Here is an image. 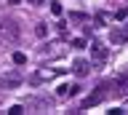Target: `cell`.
<instances>
[{
    "label": "cell",
    "instance_id": "cell-8",
    "mask_svg": "<svg viewBox=\"0 0 128 115\" xmlns=\"http://www.w3.org/2000/svg\"><path fill=\"white\" fill-rule=\"evenodd\" d=\"M78 91H80L78 83H62V86L56 88V96H59V99H67V96H75Z\"/></svg>",
    "mask_w": 128,
    "mask_h": 115
},
{
    "label": "cell",
    "instance_id": "cell-9",
    "mask_svg": "<svg viewBox=\"0 0 128 115\" xmlns=\"http://www.w3.org/2000/svg\"><path fill=\"white\" fill-rule=\"evenodd\" d=\"M110 22H112V16L107 14V11H99V14L94 16V24H96V27H107Z\"/></svg>",
    "mask_w": 128,
    "mask_h": 115
},
{
    "label": "cell",
    "instance_id": "cell-6",
    "mask_svg": "<svg viewBox=\"0 0 128 115\" xmlns=\"http://www.w3.org/2000/svg\"><path fill=\"white\" fill-rule=\"evenodd\" d=\"M110 43L112 46H126L128 43V30L126 27H112L110 30Z\"/></svg>",
    "mask_w": 128,
    "mask_h": 115
},
{
    "label": "cell",
    "instance_id": "cell-7",
    "mask_svg": "<svg viewBox=\"0 0 128 115\" xmlns=\"http://www.w3.org/2000/svg\"><path fill=\"white\" fill-rule=\"evenodd\" d=\"M72 72L78 75V78H86V75L91 72V62H88V59H75V62H72Z\"/></svg>",
    "mask_w": 128,
    "mask_h": 115
},
{
    "label": "cell",
    "instance_id": "cell-1",
    "mask_svg": "<svg viewBox=\"0 0 128 115\" xmlns=\"http://www.w3.org/2000/svg\"><path fill=\"white\" fill-rule=\"evenodd\" d=\"M0 40L19 43V40H22V24L14 22V19H3V22H0Z\"/></svg>",
    "mask_w": 128,
    "mask_h": 115
},
{
    "label": "cell",
    "instance_id": "cell-5",
    "mask_svg": "<svg viewBox=\"0 0 128 115\" xmlns=\"http://www.w3.org/2000/svg\"><path fill=\"white\" fill-rule=\"evenodd\" d=\"M56 72H59V70H48V67H40L38 72L30 78V83H32V86H40V83H46V80H51V78H56Z\"/></svg>",
    "mask_w": 128,
    "mask_h": 115
},
{
    "label": "cell",
    "instance_id": "cell-3",
    "mask_svg": "<svg viewBox=\"0 0 128 115\" xmlns=\"http://www.w3.org/2000/svg\"><path fill=\"white\" fill-rule=\"evenodd\" d=\"M107 91H110V83H102V86H99V88H96L94 94H91V96H88L86 102H83V107H80V110H88V107H96V104H102L104 99H107Z\"/></svg>",
    "mask_w": 128,
    "mask_h": 115
},
{
    "label": "cell",
    "instance_id": "cell-18",
    "mask_svg": "<svg viewBox=\"0 0 128 115\" xmlns=\"http://www.w3.org/2000/svg\"><path fill=\"white\" fill-rule=\"evenodd\" d=\"M27 3H32V6H43L46 0H27Z\"/></svg>",
    "mask_w": 128,
    "mask_h": 115
},
{
    "label": "cell",
    "instance_id": "cell-4",
    "mask_svg": "<svg viewBox=\"0 0 128 115\" xmlns=\"http://www.w3.org/2000/svg\"><path fill=\"white\" fill-rule=\"evenodd\" d=\"M22 83H24V78H22L19 72H16V70H11V72H6L3 78H0V86H3L6 91H11V88H19Z\"/></svg>",
    "mask_w": 128,
    "mask_h": 115
},
{
    "label": "cell",
    "instance_id": "cell-14",
    "mask_svg": "<svg viewBox=\"0 0 128 115\" xmlns=\"http://www.w3.org/2000/svg\"><path fill=\"white\" fill-rule=\"evenodd\" d=\"M86 46H88L86 38H75V40H72V48H86Z\"/></svg>",
    "mask_w": 128,
    "mask_h": 115
},
{
    "label": "cell",
    "instance_id": "cell-2",
    "mask_svg": "<svg viewBox=\"0 0 128 115\" xmlns=\"http://www.w3.org/2000/svg\"><path fill=\"white\" fill-rule=\"evenodd\" d=\"M86 48L91 51V62H94V64H104V62H107V56H110V48H107L102 40H91Z\"/></svg>",
    "mask_w": 128,
    "mask_h": 115
},
{
    "label": "cell",
    "instance_id": "cell-13",
    "mask_svg": "<svg viewBox=\"0 0 128 115\" xmlns=\"http://www.w3.org/2000/svg\"><path fill=\"white\" fill-rule=\"evenodd\" d=\"M62 3H56V0H54V3H51V14H54V16H62Z\"/></svg>",
    "mask_w": 128,
    "mask_h": 115
},
{
    "label": "cell",
    "instance_id": "cell-11",
    "mask_svg": "<svg viewBox=\"0 0 128 115\" xmlns=\"http://www.w3.org/2000/svg\"><path fill=\"white\" fill-rule=\"evenodd\" d=\"M14 64H27V54L16 51V54H14Z\"/></svg>",
    "mask_w": 128,
    "mask_h": 115
},
{
    "label": "cell",
    "instance_id": "cell-15",
    "mask_svg": "<svg viewBox=\"0 0 128 115\" xmlns=\"http://www.w3.org/2000/svg\"><path fill=\"white\" fill-rule=\"evenodd\" d=\"M56 32L62 38H67V22H56Z\"/></svg>",
    "mask_w": 128,
    "mask_h": 115
},
{
    "label": "cell",
    "instance_id": "cell-16",
    "mask_svg": "<svg viewBox=\"0 0 128 115\" xmlns=\"http://www.w3.org/2000/svg\"><path fill=\"white\" fill-rule=\"evenodd\" d=\"M70 22H86V16L83 14H70Z\"/></svg>",
    "mask_w": 128,
    "mask_h": 115
},
{
    "label": "cell",
    "instance_id": "cell-17",
    "mask_svg": "<svg viewBox=\"0 0 128 115\" xmlns=\"http://www.w3.org/2000/svg\"><path fill=\"white\" fill-rule=\"evenodd\" d=\"M126 16H128V8H123V11H118V16H115V19H120V22H123Z\"/></svg>",
    "mask_w": 128,
    "mask_h": 115
},
{
    "label": "cell",
    "instance_id": "cell-12",
    "mask_svg": "<svg viewBox=\"0 0 128 115\" xmlns=\"http://www.w3.org/2000/svg\"><path fill=\"white\" fill-rule=\"evenodd\" d=\"M35 35H38V38H46V35H48V27L43 24V22H40V24L35 27Z\"/></svg>",
    "mask_w": 128,
    "mask_h": 115
},
{
    "label": "cell",
    "instance_id": "cell-10",
    "mask_svg": "<svg viewBox=\"0 0 128 115\" xmlns=\"http://www.w3.org/2000/svg\"><path fill=\"white\" fill-rule=\"evenodd\" d=\"M6 112H8V115H22V112H27V110H24V104H11Z\"/></svg>",
    "mask_w": 128,
    "mask_h": 115
},
{
    "label": "cell",
    "instance_id": "cell-19",
    "mask_svg": "<svg viewBox=\"0 0 128 115\" xmlns=\"http://www.w3.org/2000/svg\"><path fill=\"white\" fill-rule=\"evenodd\" d=\"M8 3H11V6H19V3H22V0H8Z\"/></svg>",
    "mask_w": 128,
    "mask_h": 115
}]
</instances>
